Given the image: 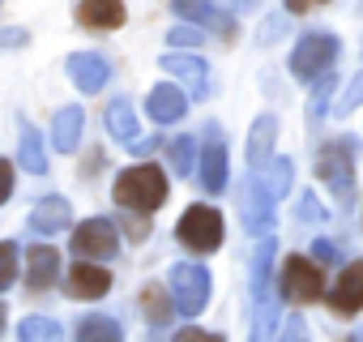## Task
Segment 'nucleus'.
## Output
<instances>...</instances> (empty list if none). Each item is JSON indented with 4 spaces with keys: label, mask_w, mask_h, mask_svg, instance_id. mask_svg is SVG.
Instances as JSON below:
<instances>
[{
    "label": "nucleus",
    "mask_w": 363,
    "mask_h": 342,
    "mask_svg": "<svg viewBox=\"0 0 363 342\" xmlns=\"http://www.w3.org/2000/svg\"><path fill=\"white\" fill-rule=\"evenodd\" d=\"M291 184H295V162L291 158H274V162L252 167V180L244 189V227L252 236H265L269 231L274 210L291 193Z\"/></svg>",
    "instance_id": "obj_1"
},
{
    "label": "nucleus",
    "mask_w": 363,
    "mask_h": 342,
    "mask_svg": "<svg viewBox=\"0 0 363 342\" xmlns=\"http://www.w3.org/2000/svg\"><path fill=\"white\" fill-rule=\"evenodd\" d=\"M274 236L265 231L252 257V338H269L278 321V291H274Z\"/></svg>",
    "instance_id": "obj_2"
},
{
    "label": "nucleus",
    "mask_w": 363,
    "mask_h": 342,
    "mask_svg": "<svg viewBox=\"0 0 363 342\" xmlns=\"http://www.w3.org/2000/svg\"><path fill=\"white\" fill-rule=\"evenodd\" d=\"M162 202H167V176H162L158 167H150V162L128 167L124 176L116 180V206H124V210L150 214V210H158Z\"/></svg>",
    "instance_id": "obj_3"
},
{
    "label": "nucleus",
    "mask_w": 363,
    "mask_h": 342,
    "mask_svg": "<svg viewBox=\"0 0 363 342\" xmlns=\"http://www.w3.org/2000/svg\"><path fill=\"white\" fill-rule=\"evenodd\" d=\"M175 236H179V244L193 248V253H214L223 244V214L214 206H193V210H184Z\"/></svg>",
    "instance_id": "obj_4"
},
{
    "label": "nucleus",
    "mask_w": 363,
    "mask_h": 342,
    "mask_svg": "<svg viewBox=\"0 0 363 342\" xmlns=\"http://www.w3.org/2000/svg\"><path fill=\"white\" fill-rule=\"evenodd\" d=\"M333 56H337V39L312 31V35H303V39L295 43V52H291V73H295L299 82H316L320 73H329Z\"/></svg>",
    "instance_id": "obj_5"
},
{
    "label": "nucleus",
    "mask_w": 363,
    "mask_h": 342,
    "mask_svg": "<svg viewBox=\"0 0 363 342\" xmlns=\"http://www.w3.org/2000/svg\"><path fill=\"white\" fill-rule=\"evenodd\" d=\"M171 299H175L179 312L197 316V312L210 304V274H206L201 265H189V261L171 265Z\"/></svg>",
    "instance_id": "obj_6"
},
{
    "label": "nucleus",
    "mask_w": 363,
    "mask_h": 342,
    "mask_svg": "<svg viewBox=\"0 0 363 342\" xmlns=\"http://www.w3.org/2000/svg\"><path fill=\"white\" fill-rule=\"evenodd\" d=\"M73 253L86 257V261H107L120 253V240H116V227L107 219H86L77 231H73Z\"/></svg>",
    "instance_id": "obj_7"
},
{
    "label": "nucleus",
    "mask_w": 363,
    "mask_h": 342,
    "mask_svg": "<svg viewBox=\"0 0 363 342\" xmlns=\"http://www.w3.org/2000/svg\"><path fill=\"white\" fill-rule=\"evenodd\" d=\"M282 291H286L295 304L320 299V295H325V274H320L308 257H286V265H282Z\"/></svg>",
    "instance_id": "obj_8"
},
{
    "label": "nucleus",
    "mask_w": 363,
    "mask_h": 342,
    "mask_svg": "<svg viewBox=\"0 0 363 342\" xmlns=\"http://www.w3.org/2000/svg\"><path fill=\"white\" fill-rule=\"evenodd\" d=\"M65 69H69V77H73V86H77L82 94L103 90V86H107V77H111V65H107L103 56H94V52H73Z\"/></svg>",
    "instance_id": "obj_9"
},
{
    "label": "nucleus",
    "mask_w": 363,
    "mask_h": 342,
    "mask_svg": "<svg viewBox=\"0 0 363 342\" xmlns=\"http://www.w3.org/2000/svg\"><path fill=\"white\" fill-rule=\"evenodd\" d=\"M65 287H69V295H77V299H99V295H107V287H111V274L107 270H99L94 261H77L69 274H65Z\"/></svg>",
    "instance_id": "obj_10"
},
{
    "label": "nucleus",
    "mask_w": 363,
    "mask_h": 342,
    "mask_svg": "<svg viewBox=\"0 0 363 342\" xmlns=\"http://www.w3.org/2000/svg\"><path fill=\"white\" fill-rule=\"evenodd\" d=\"M316 176L342 197V202H350V158H346V150L342 145H329V150H320V158H316Z\"/></svg>",
    "instance_id": "obj_11"
},
{
    "label": "nucleus",
    "mask_w": 363,
    "mask_h": 342,
    "mask_svg": "<svg viewBox=\"0 0 363 342\" xmlns=\"http://www.w3.org/2000/svg\"><path fill=\"white\" fill-rule=\"evenodd\" d=\"M145 111H150L154 124H175V120H184V111H189V94L179 86H154L150 99H145Z\"/></svg>",
    "instance_id": "obj_12"
},
{
    "label": "nucleus",
    "mask_w": 363,
    "mask_h": 342,
    "mask_svg": "<svg viewBox=\"0 0 363 342\" xmlns=\"http://www.w3.org/2000/svg\"><path fill=\"white\" fill-rule=\"evenodd\" d=\"M158 65H162L171 77L184 82V86L193 90V99H201V94L210 90V69H206V60H201V56H175V52H171V56H162Z\"/></svg>",
    "instance_id": "obj_13"
},
{
    "label": "nucleus",
    "mask_w": 363,
    "mask_h": 342,
    "mask_svg": "<svg viewBox=\"0 0 363 342\" xmlns=\"http://www.w3.org/2000/svg\"><path fill=\"white\" fill-rule=\"evenodd\" d=\"M329 304H333L337 312H359V308H363V261H350V265L337 274V282H333V291H329Z\"/></svg>",
    "instance_id": "obj_14"
},
{
    "label": "nucleus",
    "mask_w": 363,
    "mask_h": 342,
    "mask_svg": "<svg viewBox=\"0 0 363 342\" xmlns=\"http://www.w3.org/2000/svg\"><path fill=\"white\" fill-rule=\"evenodd\" d=\"M227 176H231L227 145H223L218 137H210L206 150H201V184H206V193H223V189H227Z\"/></svg>",
    "instance_id": "obj_15"
},
{
    "label": "nucleus",
    "mask_w": 363,
    "mask_h": 342,
    "mask_svg": "<svg viewBox=\"0 0 363 342\" xmlns=\"http://www.w3.org/2000/svg\"><path fill=\"white\" fill-rule=\"evenodd\" d=\"M73 223V206L65 197H43L35 210H30V231L35 236H56Z\"/></svg>",
    "instance_id": "obj_16"
},
{
    "label": "nucleus",
    "mask_w": 363,
    "mask_h": 342,
    "mask_svg": "<svg viewBox=\"0 0 363 342\" xmlns=\"http://www.w3.org/2000/svg\"><path fill=\"white\" fill-rule=\"evenodd\" d=\"M56 274H60V253L48 248V244H35V248L26 253V282H30L35 291H48V287L56 282Z\"/></svg>",
    "instance_id": "obj_17"
},
{
    "label": "nucleus",
    "mask_w": 363,
    "mask_h": 342,
    "mask_svg": "<svg viewBox=\"0 0 363 342\" xmlns=\"http://www.w3.org/2000/svg\"><path fill=\"white\" fill-rule=\"evenodd\" d=\"M77 18L90 26V31H116L124 22V5L120 0H82L77 5Z\"/></svg>",
    "instance_id": "obj_18"
},
{
    "label": "nucleus",
    "mask_w": 363,
    "mask_h": 342,
    "mask_svg": "<svg viewBox=\"0 0 363 342\" xmlns=\"http://www.w3.org/2000/svg\"><path fill=\"white\" fill-rule=\"evenodd\" d=\"M107 133L116 137V141H124V145H137V111H133V103L128 99H111V107H107Z\"/></svg>",
    "instance_id": "obj_19"
},
{
    "label": "nucleus",
    "mask_w": 363,
    "mask_h": 342,
    "mask_svg": "<svg viewBox=\"0 0 363 342\" xmlns=\"http://www.w3.org/2000/svg\"><path fill=\"white\" fill-rule=\"evenodd\" d=\"M77 141H82V107H60L56 124H52V145L60 154H73Z\"/></svg>",
    "instance_id": "obj_20"
},
{
    "label": "nucleus",
    "mask_w": 363,
    "mask_h": 342,
    "mask_svg": "<svg viewBox=\"0 0 363 342\" xmlns=\"http://www.w3.org/2000/svg\"><path fill=\"white\" fill-rule=\"evenodd\" d=\"M175 5V13L179 18H189V22H197V26H223V35L231 39V18H223V13H214V0H171Z\"/></svg>",
    "instance_id": "obj_21"
},
{
    "label": "nucleus",
    "mask_w": 363,
    "mask_h": 342,
    "mask_svg": "<svg viewBox=\"0 0 363 342\" xmlns=\"http://www.w3.org/2000/svg\"><path fill=\"white\" fill-rule=\"evenodd\" d=\"M274 133H278V120H274V116H261V120L252 124V137H248V162H252V167L269 162V150H274Z\"/></svg>",
    "instance_id": "obj_22"
},
{
    "label": "nucleus",
    "mask_w": 363,
    "mask_h": 342,
    "mask_svg": "<svg viewBox=\"0 0 363 342\" xmlns=\"http://www.w3.org/2000/svg\"><path fill=\"white\" fill-rule=\"evenodd\" d=\"M18 154H22V167L30 171V176H43V171H48V154H43V137H39V128L22 124V145H18Z\"/></svg>",
    "instance_id": "obj_23"
},
{
    "label": "nucleus",
    "mask_w": 363,
    "mask_h": 342,
    "mask_svg": "<svg viewBox=\"0 0 363 342\" xmlns=\"http://www.w3.org/2000/svg\"><path fill=\"white\" fill-rule=\"evenodd\" d=\"M141 304H145V321H150V329H167V325H171L175 304H171L158 287H145V291H141Z\"/></svg>",
    "instance_id": "obj_24"
},
{
    "label": "nucleus",
    "mask_w": 363,
    "mask_h": 342,
    "mask_svg": "<svg viewBox=\"0 0 363 342\" xmlns=\"http://www.w3.org/2000/svg\"><path fill=\"white\" fill-rule=\"evenodd\" d=\"M77 333H82L86 342H116V338H124L111 316H82V321H77Z\"/></svg>",
    "instance_id": "obj_25"
},
{
    "label": "nucleus",
    "mask_w": 363,
    "mask_h": 342,
    "mask_svg": "<svg viewBox=\"0 0 363 342\" xmlns=\"http://www.w3.org/2000/svg\"><path fill=\"white\" fill-rule=\"evenodd\" d=\"M18 333H22V338H30V342H52V338H60V325H56V321H48V316H26Z\"/></svg>",
    "instance_id": "obj_26"
},
{
    "label": "nucleus",
    "mask_w": 363,
    "mask_h": 342,
    "mask_svg": "<svg viewBox=\"0 0 363 342\" xmlns=\"http://www.w3.org/2000/svg\"><path fill=\"white\" fill-rule=\"evenodd\" d=\"M13 278H18V244L5 240V244H0V291H9Z\"/></svg>",
    "instance_id": "obj_27"
},
{
    "label": "nucleus",
    "mask_w": 363,
    "mask_h": 342,
    "mask_svg": "<svg viewBox=\"0 0 363 342\" xmlns=\"http://www.w3.org/2000/svg\"><path fill=\"white\" fill-rule=\"evenodd\" d=\"M171 162H175V171H179V176H193V137H179V141H171Z\"/></svg>",
    "instance_id": "obj_28"
},
{
    "label": "nucleus",
    "mask_w": 363,
    "mask_h": 342,
    "mask_svg": "<svg viewBox=\"0 0 363 342\" xmlns=\"http://www.w3.org/2000/svg\"><path fill=\"white\" fill-rule=\"evenodd\" d=\"M359 103H363V73H359V77H354V82L346 86V94L337 99V107H333V111H337V116H350V111H354Z\"/></svg>",
    "instance_id": "obj_29"
},
{
    "label": "nucleus",
    "mask_w": 363,
    "mask_h": 342,
    "mask_svg": "<svg viewBox=\"0 0 363 342\" xmlns=\"http://www.w3.org/2000/svg\"><path fill=\"white\" fill-rule=\"evenodd\" d=\"M9 193H13V162L0 158V206L9 202Z\"/></svg>",
    "instance_id": "obj_30"
},
{
    "label": "nucleus",
    "mask_w": 363,
    "mask_h": 342,
    "mask_svg": "<svg viewBox=\"0 0 363 342\" xmlns=\"http://www.w3.org/2000/svg\"><path fill=\"white\" fill-rule=\"evenodd\" d=\"M171 43H179V48H197V43H201V31H189V26H184V31H171Z\"/></svg>",
    "instance_id": "obj_31"
},
{
    "label": "nucleus",
    "mask_w": 363,
    "mask_h": 342,
    "mask_svg": "<svg viewBox=\"0 0 363 342\" xmlns=\"http://www.w3.org/2000/svg\"><path fill=\"white\" fill-rule=\"evenodd\" d=\"M175 338L179 342H214V333H206V329H179Z\"/></svg>",
    "instance_id": "obj_32"
},
{
    "label": "nucleus",
    "mask_w": 363,
    "mask_h": 342,
    "mask_svg": "<svg viewBox=\"0 0 363 342\" xmlns=\"http://www.w3.org/2000/svg\"><path fill=\"white\" fill-rule=\"evenodd\" d=\"M316 5H325V0H286L291 13H308V9H316Z\"/></svg>",
    "instance_id": "obj_33"
},
{
    "label": "nucleus",
    "mask_w": 363,
    "mask_h": 342,
    "mask_svg": "<svg viewBox=\"0 0 363 342\" xmlns=\"http://www.w3.org/2000/svg\"><path fill=\"white\" fill-rule=\"evenodd\" d=\"M18 43H26V35H22V31H13V35H0V48H18Z\"/></svg>",
    "instance_id": "obj_34"
},
{
    "label": "nucleus",
    "mask_w": 363,
    "mask_h": 342,
    "mask_svg": "<svg viewBox=\"0 0 363 342\" xmlns=\"http://www.w3.org/2000/svg\"><path fill=\"white\" fill-rule=\"evenodd\" d=\"M286 338H303V321H299V316L286 321Z\"/></svg>",
    "instance_id": "obj_35"
},
{
    "label": "nucleus",
    "mask_w": 363,
    "mask_h": 342,
    "mask_svg": "<svg viewBox=\"0 0 363 342\" xmlns=\"http://www.w3.org/2000/svg\"><path fill=\"white\" fill-rule=\"evenodd\" d=\"M316 257H320V261H333V244L320 240V244H316Z\"/></svg>",
    "instance_id": "obj_36"
},
{
    "label": "nucleus",
    "mask_w": 363,
    "mask_h": 342,
    "mask_svg": "<svg viewBox=\"0 0 363 342\" xmlns=\"http://www.w3.org/2000/svg\"><path fill=\"white\" fill-rule=\"evenodd\" d=\"M0 329H5V304H0Z\"/></svg>",
    "instance_id": "obj_37"
},
{
    "label": "nucleus",
    "mask_w": 363,
    "mask_h": 342,
    "mask_svg": "<svg viewBox=\"0 0 363 342\" xmlns=\"http://www.w3.org/2000/svg\"><path fill=\"white\" fill-rule=\"evenodd\" d=\"M235 5H248V0H235Z\"/></svg>",
    "instance_id": "obj_38"
},
{
    "label": "nucleus",
    "mask_w": 363,
    "mask_h": 342,
    "mask_svg": "<svg viewBox=\"0 0 363 342\" xmlns=\"http://www.w3.org/2000/svg\"><path fill=\"white\" fill-rule=\"evenodd\" d=\"M359 338H363V329H359Z\"/></svg>",
    "instance_id": "obj_39"
}]
</instances>
